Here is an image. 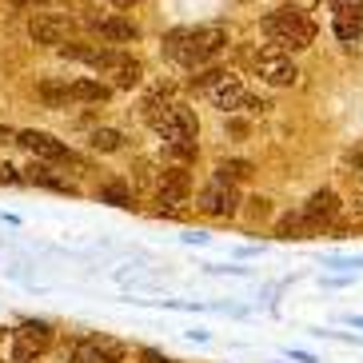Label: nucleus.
Segmentation results:
<instances>
[{
    "label": "nucleus",
    "mask_w": 363,
    "mask_h": 363,
    "mask_svg": "<svg viewBox=\"0 0 363 363\" xmlns=\"http://www.w3.org/2000/svg\"><path fill=\"white\" fill-rule=\"evenodd\" d=\"M228 48V28H220V24H196V28H176V33L164 36L160 52L168 56L172 65L188 68V72H196V68H208L216 60V56Z\"/></svg>",
    "instance_id": "f257e3e1"
},
{
    "label": "nucleus",
    "mask_w": 363,
    "mask_h": 363,
    "mask_svg": "<svg viewBox=\"0 0 363 363\" xmlns=\"http://www.w3.org/2000/svg\"><path fill=\"white\" fill-rule=\"evenodd\" d=\"M264 36L272 48H279V52H303V48H311V40H315V24L303 16V9H296V4H288V9H276L264 16Z\"/></svg>",
    "instance_id": "f03ea898"
},
{
    "label": "nucleus",
    "mask_w": 363,
    "mask_h": 363,
    "mask_svg": "<svg viewBox=\"0 0 363 363\" xmlns=\"http://www.w3.org/2000/svg\"><path fill=\"white\" fill-rule=\"evenodd\" d=\"M256 76L272 88H291L299 80V68H296V60H291L288 52H279V48L267 44L264 52L256 56Z\"/></svg>",
    "instance_id": "7ed1b4c3"
},
{
    "label": "nucleus",
    "mask_w": 363,
    "mask_h": 363,
    "mask_svg": "<svg viewBox=\"0 0 363 363\" xmlns=\"http://www.w3.org/2000/svg\"><path fill=\"white\" fill-rule=\"evenodd\" d=\"M28 36L36 44H48V48H65L72 40V21L65 12H33L28 16Z\"/></svg>",
    "instance_id": "20e7f679"
},
{
    "label": "nucleus",
    "mask_w": 363,
    "mask_h": 363,
    "mask_svg": "<svg viewBox=\"0 0 363 363\" xmlns=\"http://www.w3.org/2000/svg\"><path fill=\"white\" fill-rule=\"evenodd\" d=\"M188 196H192V176H188V168H176L172 164L168 172H160V180H156V203H160V212L184 208Z\"/></svg>",
    "instance_id": "39448f33"
},
{
    "label": "nucleus",
    "mask_w": 363,
    "mask_h": 363,
    "mask_svg": "<svg viewBox=\"0 0 363 363\" xmlns=\"http://www.w3.org/2000/svg\"><path fill=\"white\" fill-rule=\"evenodd\" d=\"M240 192H235V184H224V180H216L200 192V212L203 216H216V220H232V216H240Z\"/></svg>",
    "instance_id": "423d86ee"
},
{
    "label": "nucleus",
    "mask_w": 363,
    "mask_h": 363,
    "mask_svg": "<svg viewBox=\"0 0 363 363\" xmlns=\"http://www.w3.org/2000/svg\"><path fill=\"white\" fill-rule=\"evenodd\" d=\"M72 363H124V343L112 335H84L72 347Z\"/></svg>",
    "instance_id": "0eeeda50"
},
{
    "label": "nucleus",
    "mask_w": 363,
    "mask_h": 363,
    "mask_svg": "<svg viewBox=\"0 0 363 363\" xmlns=\"http://www.w3.org/2000/svg\"><path fill=\"white\" fill-rule=\"evenodd\" d=\"M16 144H21V148H28L36 160H44V164H72V160H76V156H72V152H68L56 136H48V132H36V128L21 132V136H16Z\"/></svg>",
    "instance_id": "6e6552de"
},
{
    "label": "nucleus",
    "mask_w": 363,
    "mask_h": 363,
    "mask_svg": "<svg viewBox=\"0 0 363 363\" xmlns=\"http://www.w3.org/2000/svg\"><path fill=\"white\" fill-rule=\"evenodd\" d=\"M331 28L343 44L363 36V0H331Z\"/></svg>",
    "instance_id": "1a4fd4ad"
},
{
    "label": "nucleus",
    "mask_w": 363,
    "mask_h": 363,
    "mask_svg": "<svg viewBox=\"0 0 363 363\" xmlns=\"http://www.w3.org/2000/svg\"><path fill=\"white\" fill-rule=\"evenodd\" d=\"M208 100H212L220 112H240V108H247V100H252V92H247L244 84H240V76H220L212 88H208Z\"/></svg>",
    "instance_id": "9d476101"
},
{
    "label": "nucleus",
    "mask_w": 363,
    "mask_h": 363,
    "mask_svg": "<svg viewBox=\"0 0 363 363\" xmlns=\"http://www.w3.org/2000/svg\"><path fill=\"white\" fill-rule=\"evenodd\" d=\"M88 28H92L104 44H132V40H140L136 21H128V16H92Z\"/></svg>",
    "instance_id": "9b49d317"
},
{
    "label": "nucleus",
    "mask_w": 363,
    "mask_h": 363,
    "mask_svg": "<svg viewBox=\"0 0 363 363\" xmlns=\"http://www.w3.org/2000/svg\"><path fill=\"white\" fill-rule=\"evenodd\" d=\"M156 136H160V140H196V136H200V120H196L192 108L176 104V108H172V116L160 124Z\"/></svg>",
    "instance_id": "f8f14e48"
},
{
    "label": "nucleus",
    "mask_w": 363,
    "mask_h": 363,
    "mask_svg": "<svg viewBox=\"0 0 363 363\" xmlns=\"http://www.w3.org/2000/svg\"><path fill=\"white\" fill-rule=\"evenodd\" d=\"M303 216L308 220H315L320 228H328L335 216H340V196L331 192V188H315V192L303 200Z\"/></svg>",
    "instance_id": "ddd939ff"
},
{
    "label": "nucleus",
    "mask_w": 363,
    "mask_h": 363,
    "mask_svg": "<svg viewBox=\"0 0 363 363\" xmlns=\"http://www.w3.org/2000/svg\"><path fill=\"white\" fill-rule=\"evenodd\" d=\"M12 340L16 343H24V347H28V352H48V347H52V323H44V320H24L21 328L12 331Z\"/></svg>",
    "instance_id": "4468645a"
},
{
    "label": "nucleus",
    "mask_w": 363,
    "mask_h": 363,
    "mask_svg": "<svg viewBox=\"0 0 363 363\" xmlns=\"http://www.w3.org/2000/svg\"><path fill=\"white\" fill-rule=\"evenodd\" d=\"M315 235H323V228L315 224V220H308L303 208H299V212H288L276 224V240H315Z\"/></svg>",
    "instance_id": "2eb2a0df"
},
{
    "label": "nucleus",
    "mask_w": 363,
    "mask_h": 363,
    "mask_svg": "<svg viewBox=\"0 0 363 363\" xmlns=\"http://www.w3.org/2000/svg\"><path fill=\"white\" fill-rule=\"evenodd\" d=\"M172 108H176V100H172L164 88H156V92H148V96H144V104H140V116H144V124H148L152 132H160V124L172 116Z\"/></svg>",
    "instance_id": "dca6fc26"
},
{
    "label": "nucleus",
    "mask_w": 363,
    "mask_h": 363,
    "mask_svg": "<svg viewBox=\"0 0 363 363\" xmlns=\"http://www.w3.org/2000/svg\"><path fill=\"white\" fill-rule=\"evenodd\" d=\"M104 76H112V88H136L140 80H144V65H140L136 56L116 52V60H112V68H108Z\"/></svg>",
    "instance_id": "f3484780"
},
{
    "label": "nucleus",
    "mask_w": 363,
    "mask_h": 363,
    "mask_svg": "<svg viewBox=\"0 0 363 363\" xmlns=\"http://www.w3.org/2000/svg\"><path fill=\"white\" fill-rule=\"evenodd\" d=\"M24 184H36V188H48V192H76L65 176H56L52 164H33V168H24Z\"/></svg>",
    "instance_id": "a211bd4d"
},
{
    "label": "nucleus",
    "mask_w": 363,
    "mask_h": 363,
    "mask_svg": "<svg viewBox=\"0 0 363 363\" xmlns=\"http://www.w3.org/2000/svg\"><path fill=\"white\" fill-rule=\"evenodd\" d=\"M72 96L80 100V104H108V100H112V84L92 80V76H80V80H72Z\"/></svg>",
    "instance_id": "6ab92c4d"
},
{
    "label": "nucleus",
    "mask_w": 363,
    "mask_h": 363,
    "mask_svg": "<svg viewBox=\"0 0 363 363\" xmlns=\"http://www.w3.org/2000/svg\"><path fill=\"white\" fill-rule=\"evenodd\" d=\"M36 96L44 100V108H68L72 104V84H65V80H40L36 84Z\"/></svg>",
    "instance_id": "aec40b11"
},
{
    "label": "nucleus",
    "mask_w": 363,
    "mask_h": 363,
    "mask_svg": "<svg viewBox=\"0 0 363 363\" xmlns=\"http://www.w3.org/2000/svg\"><path fill=\"white\" fill-rule=\"evenodd\" d=\"M196 140H164V160L176 164V168H188L196 160Z\"/></svg>",
    "instance_id": "412c9836"
},
{
    "label": "nucleus",
    "mask_w": 363,
    "mask_h": 363,
    "mask_svg": "<svg viewBox=\"0 0 363 363\" xmlns=\"http://www.w3.org/2000/svg\"><path fill=\"white\" fill-rule=\"evenodd\" d=\"M88 148L92 152H120L124 148V132H116V128H92V136H88Z\"/></svg>",
    "instance_id": "4be33fe9"
},
{
    "label": "nucleus",
    "mask_w": 363,
    "mask_h": 363,
    "mask_svg": "<svg viewBox=\"0 0 363 363\" xmlns=\"http://www.w3.org/2000/svg\"><path fill=\"white\" fill-rule=\"evenodd\" d=\"M247 176H252V164L247 160H220L216 164V180H224V184H244Z\"/></svg>",
    "instance_id": "5701e85b"
},
{
    "label": "nucleus",
    "mask_w": 363,
    "mask_h": 363,
    "mask_svg": "<svg viewBox=\"0 0 363 363\" xmlns=\"http://www.w3.org/2000/svg\"><path fill=\"white\" fill-rule=\"evenodd\" d=\"M100 203H112V208H132V192L124 184H104L100 188Z\"/></svg>",
    "instance_id": "b1692460"
},
{
    "label": "nucleus",
    "mask_w": 363,
    "mask_h": 363,
    "mask_svg": "<svg viewBox=\"0 0 363 363\" xmlns=\"http://www.w3.org/2000/svg\"><path fill=\"white\" fill-rule=\"evenodd\" d=\"M323 264H328V267H340L343 276H355V272L363 267V256H328Z\"/></svg>",
    "instance_id": "393cba45"
},
{
    "label": "nucleus",
    "mask_w": 363,
    "mask_h": 363,
    "mask_svg": "<svg viewBox=\"0 0 363 363\" xmlns=\"http://www.w3.org/2000/svg\"><path fill=\"white\" fill-rule=\"evenodd\" d=\"M140 363H176V359H168V355L156 352V347H144V352H140Z\"/></svg>",
    "instance_id": "a878e982"
},
{
    "label": "nucleus",
    "mask_w": 363,
    "mask_h": 363,
    "mask_svg": "<svg viewBox=\"0 0 363 363\" xmlns=\"http://www.w3.org/2000/svg\"><path fill=\"white\" fill-rule=\"evenodd\" d=\"M288 359H296V363H320L311 352H299V347H288Z\"/></svg>",
    "instance_id": "bb28decb"
},
{
    "label": "nucleus",
    "mask_w": 363,
    "mask_h": 363,
    "mask_svg": "<svg viewBox=\"0 0 363 363\" xmlns=\"http://www.w3.org/2000/svg\"><path fill=\"white\" fill-rule=\"evenodd\" d=\"M267 212H272V200L256 196V200H252V216H267Z\"/></svg>",
    "instance_id": "cd10ccee"
},
{
    "label": "nucleus",
    "mask_w": 363,
    "mask_h": 363,
    "mask_svg": "<svg viewBox=\"0 0 363 363\" xmlns=\"http://www.w3.org/2000/svg\"><path fill=\"white\" fill-rule=\"evenodd\" d=\"M180 240H184V244H208V235H203V232H184Z\"/></svg>",
    "instance_id": "c85d7f7f"
},
{
    "label": "nucleus",
    "mask_w": 363,
    "mask_h": 363,
    "mask_svg": "<svg viewBox=\"0 0 363 363\" xmlns=\"http://www.w3.org/2000/svg\"><path fill=\"white\" fill-rule=\"evenodd\" d=\"M343 284H352V276H331V279H323V288H343Z\"/></svg>",
    "instance_id": "c756f323"
},
{
    "label": "nucleus",
    "mask_w": 363,
    "mask_h": 363,
    "mask_svg": "<svg viewBox=\"0 0 363 363\" xmlns=\"http://www.w3.org/2000/svg\"><path fill=\"white\" fill-rule=\"evenodd\" d=\"M16 136H21V132H12V128H0V144H16Z\"/></svg>",
    "instance_id": "7c9ffc66"
},
{
    "label": "nucleus",
    "mask_w": 363,
    "mask_h": 363,
    "mask_svg": "<svg viewBox=\"0 0 363 363\" xmlns=\"http://www.w3.org/2000/svg\"><path fill=\"white\" fill-rule=\"evenodd\" d=\"M352 176H359V180H363V156H352Z\"/></svg>",
    "instance_id": "2f4dec72"
},
{
    "label": "nucleus",
    "mask_w": 363,
    "mask_h": 363,
    "mask_svg": "<svg viewBox=\"0 0 363 363\" xmlns=\"http://www.w3.org/2000/svg\"><path fill=\"white\" fill-rule=\"evenodd\" d=\"M112 4H116V9H136L140 0H112Z\"/></svg>",
    "instance_id": "473e14b6"
},
{
    "label": "nucleus",
    "mask_w": 363,
    "mask_h": 363,
    "mask_svg": "<svg viewBox=\"0 0 363 363\" xmlns=\"http://www.w3.org/2000/svg\"><path fill=\"white\" fill-rule=\"evenodd\" d=\"M347 323H352V328H359V331H363V315H347Z\"/></svg>",
    "instance_id": "72a5a7b5"
},
{
    "label": "nucleus",
    "mask_w": 363,
    "mask_h": 363,
    "mask_svg": "<svg viewBox=\"0 0 363 363\" xmlns=\"http://www.w3.org/2000/svg\"><path fill=\"white\" fill-rule=\"evenodd\" d=\"M291 4H296V9H308V4H315V0H291Z\"/></svg>",
    "instance_id": "f704fd0d"
},
{
    "label": "nucleus",
    "mask_w": 363,
    "mask_h": 363,
    "mask_svg": "<svg viewBox=\"0 0 363 363\" xmlns=\"http://www.w3.org/2000/svg\"><path fill=\"white\" fill-rule=\"evenodd\" d=\"M9 4H28V0H9Z\"/></svg>",
    "instance_id": "c9c22d12"
}]
</instances>
